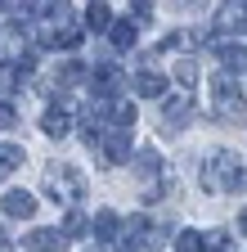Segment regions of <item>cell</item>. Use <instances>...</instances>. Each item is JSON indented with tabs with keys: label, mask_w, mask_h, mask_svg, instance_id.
<instances>
[{
	"label": "cell",
	"mask_w": 247,
	"mask_h": 252,
	"mask_svg": "<svg viewBox=\"0 0 247 252\" xmlns=\"http://www.w3.org/2000/svg\"><path fill=\"white\" fill-rule=\"evenodd\" d=\"M135 94H144V99H153V94H162L166 90V77L162 72H153V68H144V72H135Z\"/></svg>",
	"instance_id": "cell-12"
},
{
	"label": "cell",
	"mask_w": 247,
	"mask_h": 252,
	"mask_svg": "<svg viewBox=\"0 0 247 252\" xmlns=\"http://www.w3.org/2000/svg\"><path fill=\"white\" fill-rule=\"evenodd\" d=\"M216 59L225 63V77L247 72V45L243 41H220V45H216Z\"/></svg>",
	"instance_id": "cell-5"
},
{
	"label": "cell",
	"mask_w": 247,
	"mask_h": 252,
	"mask_svg": "<svg viewBox=\"0 0 247 252\" xmlns=\"http://www.w3.org/2000/svg\"><path fill=\"white\" fill-rule=\"evenodd\" d=\"M131 27H148L153 23V5H144V0H139V5H131V18H126Z\"/></svg>",
	"instance_id": "cell-24"
},
{
	"label": "cell",
	"mask_w": 247,
	"mask_h": 252,
	"mask_svg": "<svg viewBox=\"0 0 247 252\" xmlns=\"http://www.w3.org/2000/svg\"><path fill=\"white\" fill-rule=\"evenodd\" d=\"M131 162H135V171L144 176V185H153V176L162 171V158H158V149H139V153H131Z\"/></svg>",
	"instance_id": "cell-13"
},
{
	"label": "cell",
	"mask_w": 247,
	"mask_h": 252,
	"mask_svg": "<svg viewBox=\"0 0 247 252\" xmlns=\"http://www.w3.org/2000/svg\"><path fill=\"white\" fill-rule=\"evenodd\" d=\"M85 27H90V32H108V27H112L108 5H85Z\"/></svg>",
	"instance_id": "cell-15"
},
{
	"label": "cell",
	"mask_w": 247,
	"mask_h": 252,
	"mask_svg": "<svg viewBox=\"0 0 247 252\" xmlns=\"http://www.w3.org/2000/svg\"><path fill=\"white\" fill-rule=\"evenodd\" d=\"M90 225H95V234H99V239H117L121 216H117L112 207H104V212H95V220H90Z\"/></svg>",
	"instance_id": "cell-14"
},
{
	"label": "cell",
	"mask_w": 247,
	"mask_h": 252,
	"mask_svg": "<svg viewBox=\"0 0 247 252\" xmlns=\"http://www.w3.org/2000/svg\"><path fill=\"white\" fill-rule=\"evenodd\" d=\"M45 194H50L54 203H77V198L85 194V176L72 171V167H50V171H45Z\"/></svg>",
	"instance_id": "cell-3"
},
{
	"label": "cell",
	"mask_w": 247,
	"mask_h": 252,
	"mask_svg": "<svg viewBox=\"0 0 247 252\" xmlns=\"http://www.w3.org/2000/svg\"><path fill=\"white\" fill-rule=\"evenodd\" d=\"M85 77H90L85 63H63V68H58V86H81Z\"/></svg>",
	"instance_id": "cell-18"
},
{
	"label": "cell",
	"mask_w": 247,
	"mask_h": 252,
	"mask_svg": "<svg viewBox=\"0 0 247 252\" xmlns=\"http://www.w3.org/2000/svg\"><path fill=\"white\" fill-rule=\"evenodd\" d=\"M126 230H131L135 243H158V239H166V234L158 230V220H148V216H131V220H126Z\"/></svg>",
	"instance_id": "cell-11"
},
{
	"label": "cell",
	"mask_w": 247,
	"mask_h": 252,
	"mask_svg": "<svg viewBox=\"0 0 247 252\" xmlns=\"http://www.w3.org/2000/svg\"><path fill=\"white\" fill-rule=\"evenodd\" d=\"M193 77H198V68H193V59H180V63H175V81H180V90H184V94L193 90Z\"/></svg>",
	"instance_id": "cell-20"
},
{
	"label": "cell",
	"mask_w": 247,
	"mask_h": 252,
	"mask_svg": "<svg viewBox=\"0 0 247 252\" xmlns=\"http://www.w3.org/2000/svg\"><path fill=\"white\" fill-rule=\"evenodd\" d=\"M238 230H243V234H247V207H243V212H238Z\"/></svg>",
	"instance_id": "cell-26"
},
{
	"label": "cell",
	"mask_w": 247,
	"mask_h": 252,
	"mask_svg": "<svg viewBox=\"0 0 247 252\" xmlns=\"http://www.w3.org/2000/svg\"><path fill=\"white\" fill-rule=\"evenodd\" d=\"M175 248L180 252H202V234L198 230H184V234H175Z\"/></svg>",
	"instance_id": "cell-23"
},
{
	"label": "cell",
	"mask_w": 247,
	"mask_h": 252,
	"mask_svg": "<svg viewBox=\"0 0 247 252\" xmlns=\"http://www.w3.org/2000/svg\"><path fill=\"white\" fill-rule=\"evenodd\" d=\"M18 167H23V149L18 144H0V180L9 171H18Z\"/></svg>",
	"instance_id": "cell-17"
},
{
	"label": "cell",
	"mask_w": 247,
	"mask_h": 252,
	"mask_svg": "<svg viewBox=\"0 0 247 252\" xmlns=\"http://www.w3.org/2000/svg\"><path fill=\"white\" fill-rule=\"evenodd\" d=\"M229 248V230H211L202 234V252H225Z\"/></svg>",
	"instance_id": "cell-22"
},
{
	"label": "cell",
	"mask_w": 247,
	"mask_h": 252,
	"mask_svg": "<svg viewBox=\"0 0 247 252\" xmlns=\"http://www.w3.org/2000/svg\"><path fill=\"white\" fill-rule=\"evenodd\" d=\"M14 126H18V113L9 104H0V131H14Z\"/></svg>",
	"instance_id": "cell-25"
},
{
	"label": "cell",
	"mask_w": 247,
	"mask_h": 252,
	"mask_svg": "<svg viewBox=\"0 0 247 252\" xmlns=\"http://www.w3.org/2000/svg\"><path fill=\"white\" fill-rule=\"evenodd\" d=\"M121 252H139V248H121Z\"/></svg>",
	"instance_id": "cell-27"
},
{
	"label": "cell",
	"mask_w": 247,
	"mask_h": 252,
	"mask_svg": "<svg viewBox=\"0 0 247 252\" xmlns=\"http://www.w3.org/2000/svg\"><path fill=\"white\" fill-rule=\"evenodd\" d=\"M85 225H90V220H85L81 212H68V216H63V230H58V234H63V239H81Z\"/></svg>",
	"instance_id": "cell-19"
},
{
	"label": "cell",
	"mask_w": 247,
	"mask_h": 252,
	"mask_svg": "<svg viewBox=\"0 0 247 252\" xmlns=\"http://www.w3.org/2000/svg\"><path fill=\"white\" fill-rule=\"evenodd\" d=\"M189 113H193V99L189 94H171V99H162V126H171V131H180L184 122H189Z\"/></svg>",
	"instance_id": "cell-4"
},
{
	"label": "cell",
	"mask_w": 247,
	"mask_h": 252,
	"mask_svg": "<svg viewBox=\"0 0 247 252\" xmlns=\"http://www.w3.org/2000/svg\"><path fill=\"white\" fill-rule=\"evenodd\" d=\"M211 104H216V117L238 122L243 117V90H238V81L225 77V72H216L211 77Z\"/></svg>",
	"instance_id": "cell-2"
},
{
	"label": "cell",
	"mask_w": 247,
	"mask_h": 252,
	"mask_svg": "<svg viewBox=\"0 0 247 252\" xmlns=\"http://www.w3.org/2000/svg\"><path fill=\"white\" fill-rule=\"evenodd\" d=\"M90 77H95V90L104 94V99H108V94H117L121 86H126V72H121L117 63H104V68H95Z\"/></svg>",
	"instance_id": "cell-6"
},
{
	"label": "cell",
	"mask_w": 247,
	"mask_h": 252,
	"mask_svg": "<svg viewBox=\"0 0 247 252\" xmlns=\"http://www.w3.org/2000/svg\"><path fill=\"white\" fill-rule=\"evenodd\" d=\"M108 36H112V45H117V50H131V45H135V27H131L126 18H121V23L112 18V27H108Z\"/></svg>",
	"instance_id": "cell-16"
},
{
	"label": "cell",
	"mask_w": 247,
	"mask_h": 252,
	"mask_svg": "<svg viewBox=\"0 0 247 252\" xmlns=\"http://www.w3.org/2000/svg\"><path fill=\"white\" fill-rule=\"evenodd\" d=\"M27 248L32 252H68V239L58 230H32L27 234Z\"/></svg>",
	"instance_id": "cell-10"
},
{
	"label": "cell",
	"mask_w": 247,
	"mask_h": 252,
	"mask_svg": "<svg viewBox=\"0 0 247 252\" xmlns=\"http://www.w3.org/2000/svg\"><path fill=\"white\" fill-rule=\"evenodd\" d=\"M193 41H198V32H171L162 41V50H193Z\"/></svg>",
	"instance_id": "cell-21"
},
{
	"label": "cell",
	"mask_w": 247,
	"mask_h": 252,
	"mask_svg": "<svg viewBox=\"0 0 247 252\" xmlns=\"http://www.w3.org/2000/svg\"><path fill=\"white\" fill-rule=\"evenodd\" d=\"M41 131H45V135H54V140H63V135L72 131V113H68V108H58V104H54V108H45Z\"/></svg>",
	"instance_id": "cell-8"
},
{
	"label": "cell",
	"mask_w": 247,
	"mask_h": 252,
	"mask_svg": "<svg viewBox=\"0 0 247 252\" xmlns=\"http://www.w3.org/2000/svg\"><path fill=\"white\" fill-rule=\"evenodd\" d=\"M198 176H202V189H207V194H229V189L243 185V167H238V158L229 149H211L202 158V171Z\"/></svg>",
	"instance_id": "cell-1"
},
{
	"label": "cell",
	"mask_w": 247,
	"mask_h": 252,
	"mask_svg": "<svg viewBox=\"0 0 247 252\" xmlns=\"http://www.w3.org/2000/svg\"><path fill=\"white\" fill-rule=\"evenodd\" d=\"M0 207H5V216H36V198L27 194V189H9L5 198H0Z\"/></svg>",
	"instance_id": "cell-7"
},
{
	"label": "cell",
	"mask_w": 247,
	"mask_h": 252,
	"mask_svg": "<svg viewBox=\"0 0 247 252\" xmlns=\"http://www.w3.org/2000/svg\"><path fill=\"white\" fill-rule=\"evenodd\" d=\"M104 162H131V135L126 131H112V135H104Z\"/></svg>",
	"instance_id": "cell-9"
}]
</instances>
